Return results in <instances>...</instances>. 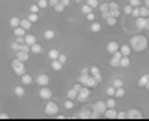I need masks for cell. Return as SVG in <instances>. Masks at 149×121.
<instances>
[{
  "instance_id": "1",
  "label": "cell",
  "mask_w": 149,
  "mask_h": 121,
  "mask_svg": "<svg viewBox=\"0 0 149 121\" xmlns=\"http://www.w3.org/2000/svg\"><path fill=\"white\" fill-rule=\"evenodd\" d=\"M129 46H131V51H144L147 48V37L146 35H133Z\"/></svg>"
},
{
  "instance_id": "2",
  "label": "cell",
  "mask_w": 149,
  "mask_h": 121,
  "mask_svg": "<svg viewBox=\"0 0 149 121\" xmlns=\"http://www.w3.org/2000/svg\"><path fill=\"white\" fill-rule=\"evenodd\" d=\"M57 112H59V105H57V103L54 101V97H52V99L46 101V105H44V114L50 116V118H55Z\"/></svg>"
},
{
  "instance_id": "3",
  "label": "cell",
  "mask_w": 149,
  "mask_h": 121,
  "mask_svg": "<svg viewBox=\"0 0 149 121\" xmlns=\"http://www.w3.org/2000/svg\"><path fill=\"white\" fill-rule=\"evenodd\" d=\"M26 62H22V61H19V59H13L11 61V68H13V72H15V75H22V73L26 72Z\"/></svg>"
},
{
  "instance_id": "4",
  "label": "cell",
  "mask_w": 149,
  "mask_h": 121,
  "mask_svg": "<svg viewBox=\"0 0 149 121\" xmlns=\"http://www.w3.org/2000/svg\"><path fill=\"white\" fill-rule=\"evenodd\" d=\"M134 24H136V30L147 31L149 30V17H136V19H134Z\"/></svg>"
},
{
  "instance_id": "5",
  "label": "cell",
  "mask_w": 149,
  "mask_h": 121,
  "mask_svg": "<svg viewBox=\"0 0 149 121\" xmlns=\"http://www.w3.org/2000/svg\"><path fill=\"white\" fill-rule=\"evenodd\" d=\"M88 97H90V88H87V86H81V88H79V92H77V95H76V101L85 103Z\"/></svg>"
},
{
  "instance_id": "6",
  "label": "cell",
  "mask_w": 149,
  "mask_h": 121,
  "mask_svg": "<svg viewBox=\"0 0 149 121\" xmlns=\"http://www.w3.org/2000/svg\"><path fill=\"white\" fill-rule=\"evenodd\" d=\"M109 15H111V17H116V19L122 15V8L118 6V2H109Z\"/></svg>"
},
{
  "instance_id": "7",
  "label": "cell",
  "mask_w": 149,
  "mask_h": 121,
  "mask_svg": "<svg viewBox=\"0 0 149 121\" xmlns=\"http://www.w3.org/2000/svg\"><path fill=\"white\" fill-rule=\"evenodd\" d=\"M125 114H127V119H144V114H142L140 108H131Z\"/></svg>"
},
{
  "instance_id": "8",
  "label": "cell",
  "mask_w": 149,
  "mask_h": 121,
  "mask_svg": "<svg viewBox=\"0 0 149 121\" xmlns=\"http://www.w3.org/2000/svg\"><path fill=\"white\" fill-rule=\"evenodd\" d=\"M74 118H77V119H92V108L85 106L79 114H74Z\"/></svg>"
},
{
  "instance_id": "9",
  "label": "cell",
  "mask_w": 149,
  "mask_h": 121,
  "mask_svg": "<svg viewBox=\"0 0 149 121\" xmlns=\"http://www.w3.org/2000/svg\"><path fill=\"white\" fill-rule=\"evenodd\" d=\"M39 97H41V99H52V97H54V92H52L48 86H41V88H39Z\"/></svg>"
},
{
  "instance_id": "10",
  "label": "cell",
  "mask_w": 149,
  "mask_h": 121,
  "mask_svg": "<svg viewBox=\"0 0 149 121\" xmlns=\"http://www.w3.org/2000/svg\"><path fill=\"white\" fill-rule=\"evenodd\" d=\"M105 108H107L105 106V101H96L94 105H92V112L98 114V116H101V114L105 112Z\"/></svg>"
},
{
  "instance_id": "11",
  "label": "cell",
  "mask_w": 149,
  "mask_h": 121,
  "mask_svg": "<svg viewBox=\"0 0 149 121\" xmlns=\"http://www.w3.org/2000/svg\"><path fill=\"white\" fill-rule=\"evenodd\" d=\"M33 81H35L39 86H48V84H50V77L46 75V73H39V75L33 79Z\"/></svg>"
},
{
  "instance_id": "12",
  "label": "cell",
  "mask_w": 149,
  "mask_h": 121,
  "mask_svg": "<svg viewBox=\"0 0 149 121\" xmlns=\"http://www.w3.org/2000/svg\"><path fill=\"white\" fill-rule=\"evenodd\" d=\"M136 84H138L140 88H146V90H147V88H149V73H147V72H146V73H142Z\"/></svg>"
},
{
  "instance_id": "13",
  "label": "cell",
  "mask_w": 149,
  "mask_h": 121,
  "mask_svg": "<svg viewBox=\"0 0 149 121\" xmlns=\"http://www.w3.org/2000/svg\"><path fill=\"white\" fill-rule=\"evenodd\" d=\"M15 59H19V61H22V62H28V59H30V51L17 50V51H15Z\"/></svg>"
},
{
  "instance_id": "14",
  "label": "cell",
  "mask_w": 149,
  "mask_h": 121,
  "mask_svg": "<svg viewBox=\"0 0 149 121\" xmlns=\"http://www.w3.org/2000/svg\"><path fill=\"white\" fill-rule=\"evenodd\" d=\"M111 55H112V57H111V61H109V64H111L112 68H118V62H120V59H122V53L116 50V51H114V53H111Z\"/></svg>"
},
{
  "instance_id": "15",
  "label": "cell",
  "mask_w": 149,
  "mask_h": 121,
  "mask_svg": "<svg viewBox=\"0 0 149 121\" xmlns=\"http://www.w3.org/2000/svg\"><path fill=\"white\" fill-rule=\"evenodd\" d=\"M88 73H90L92 77H96V81H98V83H101V72H100L98 66H90V68H88Z\"/></svg>"
},
{
  "instance_id": "16",
  "label": "cell",
  "mask_w": 149,
  "mask_h": 121,
  "mask_svg": "<svg viewBox=\"0 0 149 121\" xmlns=\"http://www.w3.org/2000/svg\"><path fill=\"white\" fill-rule=\"evenodd\" d=\"M41 53H42V44L35 42L30 46V55H41Z\"/></svg>"
},
{
  "instance_id": "17",
  "label": "cell",
  "mask_w": 149,
  "mask_h": 121,
  "mask_svg": "<svg viewBox=\"0 0 149 121\" xmlns=\"http://www.w3.org/2000/svg\"><path fill=\"white\" fill-rule=\"evenodd\" d=\"M101 118H105V119H116V108H105V112L101 114Z\"/></svg>"
},
{
  "instance_id": "18",
  "label": "cell",
  "mask_w": 149,
  "mask_h": 121,
  "mask_svg": "<svg viewBox=\"0 0 149 121\" xmlns=\"http://www.w3.org/2000/svg\"><path fill=\"white\" fill-rule=\"evenodd\" d=\"M22 42H26L28 46H31V44H35V42H37V37H35V35H31V33H28V31H26V35L22 37Z\"/></svg>"
},
{
  "instance_id": "19",
  "label": "cell",
  "mask_w": 149,
  "mask_h": 121,
  "mask_svg": "<svg viewBox=\"0 0 149 121\" xmlns=\"http://www.w3.org/2000/svg\"><path fill=\"white\" fill-rule=\"evenodd\" d=\"M131 66V57L129 55H122V59L118 62V68H129Z\"/></svg>"
},
{
  "instance_id": "20",
  "label": "cell",
  "mask_w": 149,
  "mask_h": 121,
  "mask_svg": "<svg viewBox=\"0 0 149 121\" xmlns=\"http://www.w3.org/2000/svg\"><path fill=\"white\" fill-rule=\"evenodd\" d=\"M13 94L17 97H24L26 95V88H24V84H17L15 88H13Z\"/></svg>"
},
{
  "instance_id": "21",
  "label": "cell",
  "mask_w": 149,
  "mask_h": 121,
  "mask_svg": "<svg viewBox=\"0 0 149 121\" xmlns=\"http://www.w3.org/2000/svg\"><path fill=\"white\" fill-rule=\"evenodd\" d=\"M13 35H15V39H22L26 35V30L24 28H20V26H15L13 28Z\"/></svg>"
},
{
  "instance_id": "22",
  "label": "cell",
  "mask_w": 149,
  "mask_h": 121,
  "mask_svg": "<svg viewBox=\"0 0 149 121\" xmlns=\"http://www.w3.org/2000/svg\"><path fill=\"white\" fill-rule=\"evenodd\" d=\"M31 83H33V77L30 75V73H26V72H24V73L20 75V84H24V86H26V84H31Z\"/></svg>"
},
{
  "instance_id": "23",
  "label": "cell",
  "mask_w": 149,
  "mask_h": 121,
  "mask_svg": "<svg viewBox=\"0 0 149 121\" xmlns=\"http://www.w3.org/2000/svg\"><path fill=\"white\" fill-rule=\"evenodd\" d=\"M118 48H120V44L116 42V40H111V42L107 44V51H109V53H114Z\"/></svg>"
},
{
  "instance_id": "24",
  "label": "cell",
  "mask_w": 149,
  "mask_h": 121,
  "mask_svg": "<svg viewBox=\"0 0 149 121\" xmlns=\"http://www.w3.org/2000/svg\"><path fill=\"white\" fill-rule=\"evenodd\" d=\"M55 35H57V33H55L54 30H46V31L42 33V39H44V40H54Z\"/></svg>"
},
{
  "instance_id": "25",
  "label": "cell",
  "mask_w": 149,
  "mask_h": 121,
  "mask_svg": "<svg viewBox=\"0 0 149 121\" xmlns=\"http://www.w3.org/2000/svg\"><path fill=\"white\" fill-rule=\"evenodd\" d=\"M118 51H120L122 55H129V57H131V46H129V44H122V46L118 48Z\"/></svg>"
},
{
  "instance_id": "26",
  "label": "cell",
  "mask_w": 149,
  "mask_h": 121,
  "mask_svg": "<svg viewBox=\"0 0 149 121\" xmlns=\"http://www.w3.org/2000/svg\"><path fill=\"white\" fill-rule=\"evenodd\" d=\"M98 9L101 11V19H105V17L109 15V4H100Z\"/></svg>"
},
{
  "instance_id": "27",
  "label": "cell",
  "mask_w": 149,
  "mask_h": 121,
  "mask_svg": "<svg viewBox=\"0 0 149 121\" xmlns=\"http://www.w3.org/2000/svg\"><path fill=\"white\" fill-rule=\"evenodd\" d=\"M90 30H92L94 33L101 31V22H98V20H92V22H90Z\"/></svg>"
},
{
  "instance_id": "28",
  "label": "cell",
  "mask_w": 149,
  "mask_h": 121,
  "mask_svg": "<svg viewBox=\"0 0 149 121\" xmlns=\"http://www.w3.org/2000/svg\"><path fill=\"white\" fill-rule=\"evenodd\" d=\"M19 26H20V28H24L26 31H30V30H31V22L28 20V19H20V24H19Z\"/></svg>"
},
{
  "instance_id": "29",
  "label": "cell",
  "mask_w": 149,
  "mask_h": 121,
  "mask_svg": "<svg viewBox=\"0 0 149 121\" xmlns=\"http://www.w3.org/2000/svg\"><path fill=\"white\" fill-rule=\"evenodd\" d=\"M111 84L114 86V88H120V86H125V83H123V79H122V77H114Z\"/></svg>"
},
{
  "instance_id": "30",
  "label": "cell",
  "mask_w": 149,
  "mask_h": 121,
  "mask_svg": "<svg viewBox=\"0 0 149 121\" xmlns=\"http://www.w3.org/2000/svg\"><path fill=\"white\" fill-rule=\"evenodd\" d=\"M52 70H54V72H61L63 70V64L57 59H54V61H52Z\"/></svg>"
},
{
  "instance_id": "31",
  "label": "cell",
  "mask_w": 149,
  "mask_h": 121,
  "mask_svg": "<svg viewBox=\"0 0 149 121\" xmlns=\"http://www.w3.org/2000/svg\"><path fill=\"white\" fill-rule=\"evenodd\" d=\"M123 95H125V88H123V86H120V88L114 90V97H116V99H122Z\"/></svg>"
},
{
  "instance_id": "32",
  "label": "cell",
  "mask_w": 149,
  "mask_h": 121,
  "mask_svg": "<svg viewBox=\"0 0 149 121\" xmlns=\"http://www.w3.org/2000/svg\"><path fill=\"white\" fill-rule=\"evenodd\" d=\"M20 46H22V39H15L13 42H11V50L17 51V50H20Z\"/></svg>"
},
{
  "instance_id": "33",
  "label": "cell",
  "mask_w": 149,
  "mask_h": 121,
  "mask_svg": "<svg viewBox=\"0 0 149 121\" xmlns=\"http://www.w3.org/2000/svg\"><path fill=\"white\" fill-rule=\"evenodd\" d=\"M105 106L107 108H116V97H109L105 101Z\"/></svg>"
},
{
  "instance_id": "34",
  "label": "cell",
  "mask_w": 149,
  "mask_h": 121,
  "mask_svg": "<svg viewBox=\"0 0 149 121\" xmlns=\"http://www.w3.org/2000/svg\"><path fill=\"white\" fill-rule=\"evenodd\" d=\"M103 20H105L109 26H116V20H118V19H116V17H111V15H107Z\"/></svg>"
},
{
  "instance_id": "35",
  "label": "cell",
  "mask_w": 149,
  "mask_h": 121,
  "mask_svg": "<svg viewBox=\"0 0 149 121\" xmlns=\"http://www.w3.org/2000/svg\"><path fill=\"white\" fill-rule=\"evenodd\" d=\"M57 55H59V50H57V48H54V50H50V51H48V59H50V61L57 59Z\"/></svg>"
},
{
  "instance_id": "36",
  "label": "cell",
  "mask_w": 149,
  "mask_h": 121,
  "mask_svg": "<svg viewBox=\"0 0 149 121\" xmlns=\"http://www.w3.org/2000/svg\"><path fill=\"white\" fill-rule=\"evenodd\" d=\"M35 4L39 6V9H41V11L48 8V0H37V2H35Z\"/></svg>"
},
{
  "instance_id": "37",
  "label": "cell",
  "mask_w": 149,
  "mask_h": 121,
  "mask_svg": "<svg viewBox=\"0 0 149 121\" xmlns=\"http://www.w3.org/2000/svg\"><path fill=\"white\" fill-rule=\"evenodd\" d=\"M28 20H30L31 24H33V22H37L39 20V13H28Z\"/></svg>"
},
{
  "instance_id": "38",
  "label": "cell",
  "mask_w": 149,
  "mask_h": 121,
  "mask_svg": "<svg viewBox=\"0 0 149 121\" xmlns=\"http://www.w3.org/2000/svg\"><path fill=\"white\" fill-rule=\"evenodd\" d=\"M19 24H20V19H19V17H11L9 26H11V28H15V26H19Z\"/></svg>"
},
{
  "instance_id": "39",
  "label": "cell",
  "mask_w": 149,
  "mask_h": 121,
  "mask_svg": "<svg viewBox=\"0 0 149 121\" xmlns=\"http://www.w3.org/2000/svg\"><path fill=\"white\" fill-rule=\"evenodd\" d=\"M87 6H90L92 9H98V6H100V0H87Z\"/></svg>"
},
{
  "instance_id": "40",
  "label": "cell",
  "mask_w": 149,
  "mask_h": 121,
  "mask_svg": "<svg viewBox=\"0 0 149 121\" xmlns=\"http://www.w3.org/2000/svg\"><path fill=\"white\" fill-rule=\"evenodd\" d=\"M131 11H133V6H129V4H127V6H125V8L122 9V15L129 17V15H131Z\"/></svg>"
},
{
  "instance_id": "41",
  "label": "cell",
  "mask_w": 149,
  "mask_h": 121,
  "mask_svg": "<svg viewBox=\"0 0 149 121\" xmlns=\"http://www.w3.org/2000/svg\"><path fill=\"white\" fill-rule=\"evenodd\" d=\"M114 90H116V88L111 84V86H107V88H105V94H107L109 97H114Z\"/></svg>"
},
{
  "instance_id": "42",
  "label": "cell",
  "mask_w": 149,
  "mask_h": 121,
  "mask_svg": "<svg viewBox=\"0 0 149 121\" xmlns=\"http://www.w3.org/2000/svg\"><path fill=\"white\" fill-rule=\"evenodd\" d=\"M65 108H66V110H72V108H74V99H68V97H66V101H65Z\"/></svg>"
},
{
  "instance_id": "43",
  "label": "cell",
  "mask_w": 149,
  "mask_h": 121,
  "mask_svg": "<svg viewBox=\"0 0 149 121\" xmlns=\"http://www.w3.org/2000/svg\"><path fill=\"white\" fill-rule=\"evenodd\" d=\"M57 61H59V62H61V64H66V61H68V57H66V55H63V53H61V51H59V55H57Z\"/></svg>"
},
{
  "instance_id": "44",
  "label": "cell",
  "mask_w": 149,
  "mask_h": 121,
  "mask_svg": "<svg viewBox=\"0 0 149 121\" xmlns=\"http://www.w3.org/2000/svg\"><path fill=\"white\" fill-rule=\"evenodd\" d=\"M39 11H41V9H39V6H37L35 2L30 4V13H39Z\"/></svg>"
},
{
  "instance_id": "45",
  "label": "cell",
  "mask_w": 149,
  "mask_h": 121,
  "mask_svg": "<svg viewBox=\"0 0 149 121\" xmlns=\"http://www.w3.org/2000/svg\"><path fill=\"white\" fill-rule=\"evenodd\" d=\"M85 17H87V20H88V22L96 20V15H94V11H88V13H85Z\"/></svg>"
},
{
  "instance_id": "46",
  "label": "cell",
  "mask_w": 149,
  "mask_h": 121,
  "mask_svg": "<svg viewBox=\"0 0 149 121\" xmlns=\"http://www.w3.org/2000/svg\"><path fill=\"white\" fill-rule=\"evenodd\" d=\"M88 11H94V9L90 8V6H87V4H83V6H81V13L85 15V13H88Z\"/></svg>"
},
{
  "instance_id": "47",
  "label": "cell",
  "mask_w": 149,
  "mask_h": 121,
  "mask_svg": "<svg viewBox=\"0 0 149 121\" xmlns=\"http://www.w3.org/2000/svg\"><path fill=\"white\" fill-rule=\"evenodd\" d=\"M116 119H127V114H125V112H120V110H116Z\"/></svg>"
},
{
  "instance_id": "48",
  "label": "cell",
  "mask_w": 149,
  "mask_h": 121,
  "mask_svg": "<svg viewBox=\"0 0 149 121\" xmlns=\"http://www.w3.org/2000/svg\"><path fill=\"white\" fill-rule=\"evenodd\" d=\"M54 9H55V11H57V13H63V11H65V6H61V4H59V2H57V4H55V6H54Z\"/></svg>"
},
{
  "instance_id": "49",
  "label": "cell",
  "mask_w": 149,
  "mask_h": 121,
  "mask_svg": "<svg viewBox=\"0 0 149 121\" xmlns=\"http://www.w3.org/2000/svg\"><path fill=\"white\" fill-rule=\"evenodd\" d=\"M140 4H142V0H129V6H133V8H136Z\"/></svg>"
},
{
  "instance_id": "50",
  "label": "cell",
  "mask_w": 149,
  "mask_h": 121,
  "mask_svg": "<svg viewBox=\"0 0 149 121\" xmlns=\"http://www.w3.org/2000/svg\"><path fill=\"white\" fill-rule=\"evenodd\" d=\"M59 4H61V6H65V8H68V6L72 4V0H59Z\"/></svg>"
},
{
  "instance_id": "51",
  "label": "cell",
  "mask_w": 149,
  "mask_h": 121,
  "mask_svg": "<svg viewBox=\"0 0 149 121\" xmlns=\"http://www.w3.org/2000/svg\"><path fill=\"white\" fill-rule=\"evenodd\" d=\"M79 73H83V75H87V73H88V68H81V72H79Z\"/></svg>"
},
{
  "instance_id": "52",
  "label": "cell",
  "mask_w": 149,
  "mask_h": 121,
  "mask_svg": "<svg viewBox=\"0 0 149 121\" xmlns=\"http://www.w3.org/2000/svg\"><path fill=\"white\" fill-rule=\"evenodd\" d=\"M8 118H9V114H4V112L0 114V119H8Z\"/></svg>"
},
{
  "instance_id": "53",
  "label": "cell",
  "mask_w": 149,
  "mask_h": 121,
  "mask_svg": "<svg viewBox=\"0 0 149 121\" xmlns=\"http://www.w3.org/2000/svg\"><path fill=\"white\" fill-rule=\"evenodd\" d=\"M142 4H144V6H149V0H142Z\"/></svg>"
},
{
  "instance_id": "54",
  "label": "cell",
  "mask_w": 149,
  "mask_h": 121,
  "mask_svg": "<svg viewBox=\"0 0 149 121\" xmlns=\"http://www.w3.org/2000/svg\"><path fill=\"white\" fill-rule=\"evenodd\" d=\"M74 2H76V4H83V0H74Z\"/></svg>"
},
{
  "instance_id": "55",
  "label": "cell",
  "mask_w": 149,
  "mask_h": 121,
  "mask_svg": "<svg viewBox=\"0 0 149 121\" xmlns=\"http://www.w3.org/2000/svg\"><path fill=\"white\" fill-rule=\"evenodd\" d=\"M33 2H37V0H33Z\"/></svg>"
}]
</instances>
